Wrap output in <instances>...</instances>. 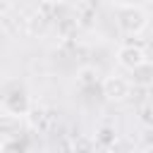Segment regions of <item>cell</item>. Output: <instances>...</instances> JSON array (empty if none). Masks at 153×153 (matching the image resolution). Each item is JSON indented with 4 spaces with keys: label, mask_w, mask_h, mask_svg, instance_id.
<instances>
[{
    "label": "cell",
    "mask_w": 153,
    "mask_h": 153,
    "mask_svg": "<svg viewBox=\"0 0 153 153\" xmlns=\"http://www.w3.org/2000/svg\"><path fill=\"white\" fill-rule=\"evenodd\" d=\"M115 14H117V26L124 33H141L148 24V14L139 5H117Z\"/></svg>",
    "instance_id": "cell-1"
},
{
    "label": "cell",
    "mask_w": 153,
    "mask_h": 153,
    "mask_svg": "<svg viewBox=\"0 0 153 153\" xmlns=\"http://www.w3.org/2000/svg\"><path fill=\"white\" fill-rule=\"evenodd\" d=\"M129 93H131V81L129 79L120 76V74H112V76L103 79V96L108 100H124Z\"/></svg>",
    "instance_id": "cell-2"
},
{
    "label": "cell",
    "mask_w": 153,
    "mask_h": 153,
    "mask_svg": "<svg viewBox=\"0 0 153 153\" xmlns=\"http://www.w3.org/2000/svg\"><path fill=\"white\" fill-rule=\"evenodd\" d=\"M148 57H146V50L141 48V45H134V43H127V45H122L120 50H117V62H120V67H124V69H136L139 65H143Z\"/></svg>",
    "instance_id": "cell-3"
},
{
    "label": "cell",
    "mask_w": 153,
    "mask_h": 153,
    "mask_svg": "<svg viewBox=\"0 0 153 153\" xmlns=\"http://www.w3.org/2000/svg\"><path fill=\"white\" fill-rule=\"evenodd\" d=\"M5 108L12 115H26L29 112V96L24 91H14V93L5 96Z\"/></svg>",
    "instance_id": "cell-4"
},
{
    "label": "cell",
    "mask_w": 153,
    "mask_h": 153,
    "mask_svg": "<svg viewBox=\"0 0 153 153\" xmlns=\"http://www.w3.org/2000/svg\"><path fill=\"white\" fill-rule=\"evenodd\" d=\"M151 65H148V60L143 62V65H139L136 69H131V76H134V84L136 86H143V88H148L151 86Z\"/></svg>",
    "instance_id": "cell-5"
},
{
    "label": "cell",
    "mask_w": 153,
    "mask_h": 153,
    "mask_svg": "<svg viewBox=\"0 0 153 153\" xmlns=\"http://www.w3.org/2000/svg\"><path fill=\"white\" fill-rule=\"evenodd\" d=\"M0 153H26V148H24V143H19L17 139H10V141H5V143L0 146Z\"/></svg>",
    "instance_id": "cell-6"
},
{
    "label": "cell",
    "mask_w": 153,
    "mask_h": 153,
    "mask_svg": "<svg viewBox=\"0 0 153 153\" xmlns=\"http://www.w3.org/2000/svg\"><path fill=\"white\" fill-rule=\"evenodd\" d=\"M141 120H143V122H146V124H148V122H151V108H148V103H146V105H143V108H141Z\"/></svg>",
    "instance_id": "cell-7"
},
{
    "label": "cell",
    "mask_w": 153,
    "mask_h": 153,
    "mask_svg": "<svg viewBox=\"0 0 153 153\" xmlns=\"http://www.w3.org/2000/svg\"><path fill=\"white\" fill-rule=\"evenodd\" d=\"M10 7H12V0H0V17H2Z\"/></svg>",
    "instance_id": "cell-8"
},
{
    "label": "cell",
    "mask_w": 153,
    "mask_h": 153,
    "mask_svg": "<svg viewBox=\"0 0 153 153\" xmlns=\"http://www.w3.org/2000/svg\"><path fill=\"white\" fill-rule=\"evenodd\" d=\"M45 5H57V2H62V0H43Z\"/></svg>",
    "instance_id": "cell-9"
},
{
    "label": "cell",
    "mask_w": 153,
    "mask_h": 153,
    "mask_svg": "<svg viewBox=\"0 0 153 153\" xmlns=\"http://www.w3.org/2000/svg\"><path fill=\"white\" fill-rule=\"evenodd\" d=\"M0 33H2V17H0Z\"/></svg>",
    "instance_id": "cell-10"
}]
</instances>
